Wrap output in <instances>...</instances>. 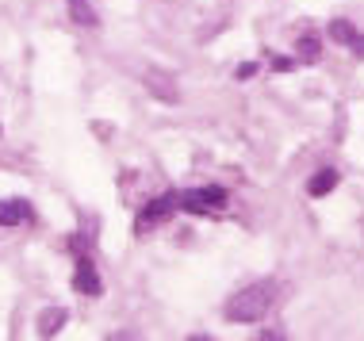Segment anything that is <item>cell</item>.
<instances>
[{"mask_svg": "<svg viewBox=\"0 0 364 341\" xmlns=\"http://www.w3.org/2000/svg\"><path fill=\"white\" fill-rule=\"evenodd\" d=\"M73 288L81 291V296H100V272H96L92 257H81L77 261V272H73Z\"/></svg>", "mask_w": 364, "mask_h": 341, "instance_id": "5b68a950", "label": "cell"}, {"mask_svg": "<svg viewBox=\"0 0 364 341\" xmlns=\"http://www.w3.org/2000/svg\"><path fill=\"white\" fill-rule=\"evenodd\" d=\"M272 303H277V284H272V280H257V284L234 291V296L226 299V318H230V323H261L272 310Z\"/></svg>", "mask_w": 364, "mask_h": 341, "instance_id": "6da1fadb", "label": "cell"}, {"mask_svg": "<svg viewBox=\"0 0 364 341\" xmlns=\"http://www.w3.org/2000/svg\"><path fill=\"white\" fill-rule=\"evenodd\" d=\"M188 341H211V337H203V334H196V337H188Z\"/></svg>", "mask_w": 364, "mask_h": 341, "instance_id": "5bb4252c", "label": "cell"}, {"mask_svg": "<svg viewBox=\"0 0 364 341\" xmlns=\"http://www.w3.org/2000/svg\"><path fill=\"white\" fill-rule=\"evenodd\" d=\"M261 341H280V334H277V330H269V334H264Z\"/></svg>", "mask_w": 364, "mask_h": 341, "instance_id": "4fadbf2b", "label": "cell"}, {"mask_svg": "<svg viewBox=\"0 0 364 341\" xmlns=\"http://www.w3.org/2000/svg\"><path fill=\"white\" fill-rule=\"evenodd\" d=\"M299 54L307 58V62H314V58H318V38H314V35H303V38H299Z\"/></svg>", "mask_w": 364, "mask_h": 341, "instance_id": "8fae6325", "label": "cell"}, {"mask_svg": "<svg viewBox=\"0 0 364 341\" xmlns=\"http://www.w3.org/2000/svg\"><path fill=\"white\" fill-rule=\"evenodd\" d=\"M173 196H161V200H150V203H146V207H142V215H139V222H134V230H139V234H146V230H150V227H161V222L165 219H169L173 215Z\"/></svg>", "mask_w": 364, "mask_h": 341, "instance_id": "3957f363", "label": "cell"}, {"mask_svg": "<svg viewBox=\"0 0 364 341\" xmlns=\"http://www.w3.org/2000/svg\"><path fill=\"white\" fill-rule=\"evenodd\" d=\"M333 188H338V169H318L307 184L311 196H326V192H333Z\"/></svg>", "mask_w": 364, "mask_h": 341, "instance_id": "30bf717a", "label": "cell"}, {"mask_svg": "<svg viewBox=\"0 0 364 341\" xmlns=\"http://www.w3.org/2000/svg\"><path fill=\"white\" fill-rule=\"evenodd\" d=\"M31 219V203L27 200H0V227H19Z\"/></svg>", "mask_w": 364, "mask_h": 341, "instance_id": "52a82bcc", "label": "cell"}, {"mask_svg": "<svg viewBox=\"0 0 364 341\" xmlns=\"http://www.w3.org/2000/svg\"><path fill=\"white\" fill-rule=\"evenodd\" d=\"M173 200L181 203L184 211H196V215H211V211H223L230 196H226V188H219V184H208V188H188V192H176Z\"/></svg>", "mask_w": 364, "mask_h": 341, "instance_id": "7a4b0ae2", "label": "cell"}, {"mask_svg": "<svg viewBox=\"0 0 364 341\" xmlns=\"http://www.w3.org/2000/svg\"><path fill=\"white\" fill-rule=\"evenodd\" d=\"M330 38H333V43H341V46H349V50L364 54V35L349 23V19H333V23H330Z\"/></svg>", "mask_w": 364, "mask_h": 341, "instance_id": "8992f818", "label": "cell"}, {"mask_svg": "<svg viewBox=\"0 0 364 341\" xmlns=\"http://www.w3.org/2000/svg\"><path fill=\"white\" fill-rule=\"evenodd\" d=\"M65 318H70V315H65V307H46L43 315H38V334L50 341V337L58 334V330L65 326Z\"/></svg>", "mask_w": 364, "mask_h": 341, "instance_id": "ba28073f", "label": "cell"}, {"mask_svg": "<svg viewBox=\"0 0 364 341\" xmlns=\"http://www.w3.org/2000/svg\"><path fill=\"white\" fill-rule=\"evenodd\" d=\"M65 8H70V19L77 27H96V8L88 0H65Z\"/></svg>", "mask_w": 364, "mask_h": 341, "instance_id": "9c48e42d", "label": "cell"}, {"mask_svg": "<svg viewBox=\"0 0 364 341\" xmlns=\"http://www.w3.org/2000/svg\"><path fill=\"white\" fill-rule=\"evenodd\" d=\"M142 81H146V89H150V96H157V100H165V104H176V100H181V89H176V81H173L169 73L150 70Z\"/></svg>", "mask_w": 364, "mask_h": 341, "instance_id": "277c9868", "label": "cell"}, {"mask_svg": "<svg viewBox=\"0 0 364 341\" xmlns=\"http://www.w3.org/2000/svg\"><path fill=\"white\" fill-rule=\"evenodd\" d=\"M107 341H139V334H134V330H119V334H112Z\"/></svg>", "mask_w": 364, "mask_h": 341, "instance_id": "7c38bea8", "label": "cell"}]
</instances>
